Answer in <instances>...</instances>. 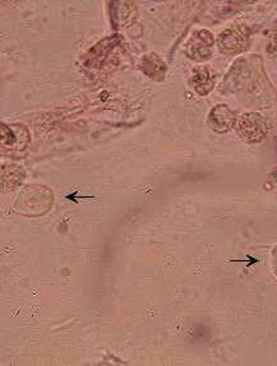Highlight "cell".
I'll use <instances>...</instances> for the list:
<instances>
[{"mask_svg": "<svg viewBox=\"0 0 277 366\" xmlns=\"http://www.w3.org/2000/svg\"><path fill=\"white\" fill-rule=\"evenodd\" d=\"M240 138L248 144L262 142L267 136L265 119L259 112H246L240 117L237 123Z\"/></svg>", "mask_w": 277, "mask_h": 366, "instance_id": "2", "label": "cell"}, {"mask_svg": "<svg viewBox=\"0 0 277 366\" xmlns=\"http://www.w3.org/2000/svg\"><path fill=\"white\" fill-rule=\"evenodd\" d=\"M141 69L146 75H148L152 80L155 81L161 82L165 78L166 75V65L165 63L161 60L160 56L156 54H148L142 59L141 63Z\"/></svg>", "mask_w": 277, "mask_h": 366, "instance_id": "6", "label": "cell"}, {"mask_svg": "<svg viewBox=\"0 0 277 366\" xmlns=\"http://www.w3.org/2000/svg\"><path fill=\"white\" fill-rule=\"evenodd\" d=\"M249 32L246 27H233L221 33L217 38V46L221 53L234 55L243 53L248 48Z\"/></svg>", "mask_w": 277, "mask_h": 366, "instance_id": "4", "label": "cell"}, {"mask_svg": "<svg viewBox=\"0 0 277 366\" xmlns=\"http://www.w3.org/2000/svg\"><path fill=\"white\" fill-rule=\"evenodd\" d=\"M271 267L273 274L277 277V245L275 248L272 249L271 253Z\"/></svg>", "mask_w": 277, "mask_h": 366, "instance_id": "9", "label": "cell"}, {"mask_svg": "<svg viewBox=\"0 0 277 366\" xmlns=\"http://www.w3.org/2000/svg\"><path fill=\"white\" fill-rule=\"evenodd\" d=\"M54 203V195L49 188L44 185H28L21 192L13 212L27 217H38L50 211Z\"/></svg>", "mask_w": 277, "mask_h": 366, "instance_id": "1", "label": "cell"}, {"mask_svg": "<svg viewBox=\"0 0 277 366\" xmlns=\"http://www.w3.org/2000/svg\"><path fill=\"white\" fill-rule=\"evenodd\" d=\"M192 86L200 95H207L214 88V80L207 67L195 70V75L192 78Z\"/></svg>", "mask_w": 277, "mask_h": 366, "instance_id": "7", "label": "cell"}, {"mask_svg": "<svg viewBox=\"0 0 277 366\" xmlns=\"http://www.w3.org/2000/svg\"><path fill=\"white\" fill-rule=\"evenodd\" d=\"M208 125L212 131L219 134H225L232 131L237 124V115L227 105H217L212 107L208 115Z\"/></svg>", "mask_w": 277, "mask_h": 366, "instance_id": "5", "label": "cell"}, {"mask_svg": "<svg viewBox=\"0 0 277 366\" xmlns=\"http://www.w3.org/2000/svg\"><path fill=\"white\" fill-rule=\"evenodd\" d=\"M214 46V35L207 30H198L189 38L185 54L195 62H206L212 56Z\"/></svg>", "mask_w": 277, "mask_h": 366, "instance_id": "3", "label": "cell"}, {"mask_svg": "<svg viewBox=\"0 0 277 366\" xmlns=\"http://www.w3.org/2000/svg\"><path fill=\"white\" fill-rule=\"evenodd\" d=\"M12 175L6 171V168L1 170V186H3V192H9V190H14L16 188L21 185V183L25 181V171L23 168H18V166H9Z\"/></svg>", "mask_w": 277, "mask_h": 366, "instance_id": "8", "label": "cell"}]
</instances>
